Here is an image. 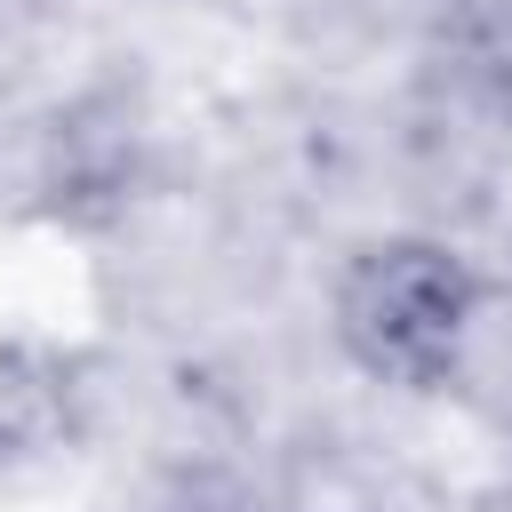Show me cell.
<instances>
[{
	"label": "cell",
	"instance_id": "1",
	"mask_svg": "<svg viewBox=\"0 0 512 512\" xmlns=\"http://www.w3.org/2000/svg\"><path fill=\"white\" fill-rule=\"evenodd\" d=\"M472 320V280L440 248H376L344 280V336L368 368L384 376H440L464 344Z\"/></svg>",
	"mask_w": 512,
	"mask_h": 512
}]
</instances>
